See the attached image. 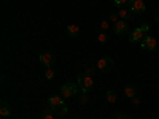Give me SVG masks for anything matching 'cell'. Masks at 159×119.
Returning <instances> with one entry per match:
<instances>
[{"instance_id":"obj_1","label":"cell","mask_w":159,"mask_h":119,"mask_svg":"<svg viewBox=\"0 0 159 119\" xmlns=\"http://www.w3.org/2000/svg\"><path fill=\"white\" fill-rule=\"evenodd\" d=\"M150 30V25L145 22V24H142L140 27H137V29H134L130 32V35H129V40H130V43H142V40L145 38V35H147V32Z\"/></svg>"},{"instance_id":"obj_2","label":"cell","mask_w":159,"mask_h":119,"mask_svg":"<svg viewBox=\"0 0 159 119\" xmlns=\"http://www.w3.org/2000/svg\"><path fill=\"white\" fill-rule=\"evenodd\" d=\"M76 84H78L80 87H81L83 94H88V92H89L92 87H94V79H92V76H89V75L83 73V75H80V76H78Z\"/></svg>"},{"instance_id":"obj_3","label":"cell","mask_w":159,"mask_h":119,"mask_svg":"<svg viewBox=\"0 0 159 119\" xmlns=\"http://www.w3.org/2000/svg\"><path fill=\"white\" fill-rule=\"evenodd\" d=\"M76 92H78V84L75 83H65L62 87H61V95L64 99H72L76 95Z\"/></svg>"},{"instance_id":"obj_4","label":"cell","mask_w":159,"mask_h":119,"mask_svg":"<svg viewBox=\"0 0 159 119\" xmlns=\"http://www.w3.org/2000/svg\"><path fill=\"white\" fill-rule=\"evenodd\" d=\"M113 67H115V62H113L111 57H102V59H99V62H97V70H100V72H103V73L111 72Z\"/></svg>"},{"instance_id":"obj_5","label":"cell","mask_w":159,"mask_h":119,"mask_svg":"<svg viewBox=\"0 0 159 119\" xmlns=\"http://www.w3.org/2000/svg\"><path fill=\"white\" fill-rule=\"evenodd\" d=\"M140 46L145 49V51H156L157 49V42H156V38L151 37V35H145V38L142 40V43Z\"/></svg>"},{"instance_id":"obj_6","label":"cell","mask_w":159,"mask_h":119,"mask_svg":"<svg viewBox=\"0 0 159 119\" xmlns=\"http://www.w3.org/2000/svg\"><path fill=\"white\" fill-rule=\"evenodd\" d=\"M113 32L118 35V37H124V35H127L129 33V22H126V21H118V22H115V25H113Z\"/></svg>"},{"instance_id":"obj_7","label":"cell","mask_w":159,"mask_h":119,"mask_svg":"<svg viewBox=\"0 0 159 119\" xmlns=\"http://www.w3.org/2000/svg\"><path fill=\"white\" fill-rule=\"evenodd\" d=\"M129 10L135 15H143L147 7H145L143 0H129Z\"/></svg>"},{"instance_id":"obj_8","label":"cell","mask_w":159,"mask_h":119,"mask_svg":"<svg viewBox=\"0 0 159 119\" xmlns=\"http://www.w3.org/2000/svg\"><path fill=\"white\" fill-rule=\"evenodd\" d=\"M40 62H42L46 68H51L52 65H54V62H56V59H54V54L52 52H49V51H43L42 54H40Z\"/></svg>"},{"instance_id":"obj_9","label":"cell","mask_w":159,"mask_h":119,"mask_svg":"<svg viewBox=\"0 0 159 119\" xmlns=\"http://www.w3.org/2000/svg\"><path fill=\"white\" fill-rule=\"evenodd\" d=\"M48 105L49 108H54V107H61V105H64V100L59 97V95H52L48 99Z\"/></svg>"},{"instance_id":"obj_10","label":"cell","mask_w":159,"mask_h":119,"mask_svg":"<svg viewBox=\"0 0 159 119\" xmlns=\"http://www.w3.org/2000/svg\"><path fill=\"white\" fill-rule=\"evenodd\" d=\"M0 114H2V117H8L11 114V108L5 100H2V103H0Z\"/></svg>"},{"instance_id":"obj_11","label":"cell","mask_w":159,"mask_h":119,"mask_svg":"<svg viewBox=\"0 0 159 119\" xmlns=\"http://www.w3.org/2000/svg\"><path fill=\"white\" fill-rule=\"evenodd\" d=\"M116 13L119 15V18H121L123 21H129V19L132 18V15H134V13H132L130 10H126L124 7H123V8H119V10H118Z\"/></svg>"},{"instance_id":"obj_12","label":"cell","mask_w":159,"mask_h":119,"mask_svg":"<svg viewBox=\"0 0 159 119\" xmlns=\"http://www.w3.org/2000/svg\"><path fill=\"white\" fill-rule=\"evenodd\" d=\"M124 94H126V97H129V99L135 97V95H137V86H134V84H127V86L124 87Z\"/></svg>"},{"instance_id":"obj_13","label":"cell","mask_w":159,"mask_h":119,"mask_svg":"<svg viewBox=\"0 0 159 119\" xmlns=\"http://www.w3.org/2000/svg\"><path fill=\"white\" fill-rule=\"evenodd\" d=\"M52 110V113H54L56 116H59V117H64L65 114L69 113V108L65 107V105H61V107H54V108H51Z\"/></svg>"},{"instance_id":"obj_14","label":"cell","mask_w":159,"mask_h":119,"mask_svg":"<svg viewBox=\"0 0 159 119\" xmlns=\"http://www.w3.org/2000/svg\"><path fill=\"white\" fill-rule=\"evenodd\" d=\"M67 32H69V35L72 38H78L80 37V27H78L76 24H70L69 27H67Z\"/></svg>"},{"instance_id":"obj_15","label":"cell","mask_w":159,"mask_h":119,"mask_svg":"<svg viewBox=\"0 0 159 119\" xmlns=\"http://www.w3.org/2000/svg\"><path fill=\"white\" fill-rule=\"evenodd\" d=\"M116 100H118V94H116V92L111 90V89L107 90V102H108V103H115Z\"/></svg>"},{"instance_id":"obj_16","label":"cell","mask_w":159,"mask_h":119,"mask_svg":"<svg viewBox=\"0 0 159 119\" xmlns=\"http://www.w3.org/2000/svg\"><path fill=\"white\" fill-rule=\"evenodd\" d=\"M56 117V114L52 113V110L49 108V110H43L42 111V119H54Z\"/></svg>"},{"instance_id":"obj_17","label":"cell","mask_w":159,"mask_h":119,"mask_svg":"<svg viewBox=\"0 0 159 119\" xmlns=\"http://www.w3.org/2000/svg\"><path fill=\"white\" fill-rule=\"evenodd\" d=\"M97 38H99V43H107V40H108V33H107V32H99Z\"/></svg>"},{"instance_id":"obj_18","label":"cell","mask_w":159,"mask_h":119,"mask_svg":"<svg viewBox=\"0 0 159 119\" xmlns=\"http://www.w3.org/2000/svg\"><path fill=\"white\" fill-rule=\"evenodd\" d=\"M108 27H110L108 21H100V22H99V29H100V32H105Z\"/></svg>"},{"instance_id":"obj_19","label":"cell","mask_w":159,"mask_h":119,"mask_svg":"<svg viewBox=\"0 0 159 119\" xmlns=\"http://www.w3.org/2000/svg\"><path fill=\"white\" fill-rule=\"evenodd\" d=\"M115 7H118V8H123L126 3H129V0H115Z\"/></svg>"},{"instance_id":"obj_20","label":"cell","mask_w":159,"mask_h":119,"mask_svg":"<svg viewBox=\"0 0 159 119\" xmlns=\"http://www.w3.org/2000/svg\"><path fill=\"white\" fill-rule=\"evenodd\" d=\"M119 15H118V13H110V15H108V21H111V22H118L119 19Z\"/></svg>"},{"instance_id":"obj_21","label":"cell","mask_w":159,"mask_h":119,"mask_svg":"<svg viewBox=\"0 0 159 119\" xmlns=\"http://www.w3.org/2000/svg\"><path fill=\"white\" fill-rule=\"evenodd\" d=\"M45 76H46V79H52V78H54V70H52V68H46Z\"/></svg>"},{"instance_id":"obj_22","label":"cell","mask_w":159,"mask_h":119,"mask_svg":"<svg viewBox=\"0 0 159 119\" xmlns=\"http://www.w3.org/2000/svg\"><path fill=\"white\" fill-rule=\"evenodd\" d=\"M113 119H127V116H124L123 113H115L113 114Z\"/></svg>"},{"instance_id":"obj_23","label":"cell","mask_w":159,"mask_h":119,"mask_svg":"<svg viewBox=\"0 0 159 119\" xmlns=\"http://www.w3.org/2000/svg\"><path fill=\"white\" fill-rule=\"evenodd\" d=\"M130 100H132V103H134V105H139V103H140V99H139L137 95H135V97H132Z\"/></svg>"},{"instance_id":"obj_24","label":"cell","mask_w":159,"mask_h":119,"mask_svg":"<svg viewBox=\"0 0 159 119\" xmlns=\"http://www.w3.org/2000/svg\"><path fill=\"white\" fill-rule=\"evenodd\" d=\"M88 99H89V97H88V94H83V97H81V103H86V102H88Z\"/></svg>"},{"instance_id":"obj_25","label":"cell","mask_w":159,"mask_h":119,"mask_svg":"<svg viewBox=\"0 0 159 119\" xmlns=\"http://www.w3.org/2000/svg\"><path fill=\"white\" fill-rule=\"evenodd\" d=\"M92 72H94V68H88V70H86V75H89V76H91V75H92Z\"/></svg>"},{"instance_id":"obj_26","label":"cell","mask_w":159,"mask_h":119,"mask_svg":"<svg viewBox=\"0 0 159 119\" xmlns=\"http://www.w3.org/2000/svg\"><path fill=\"white\" fill-rule=\"evenodd\" d=\"M156 22L159 24V13H157V16H156Z\"/></svg>"},{"instance_id":"obj_27","label":"cell","mask_w":159,"mask_h":119,"mask_svg":"<svg viewBox=\"0 0 159 119\" xmlns=\"http://www.w3.org/2000/svg\"><path fill=\"white\" fill-rule=\"evenodd\" d=\"M127 119H130V117H127Z\"/></svg>"},{"instance_id":"obj_28","label":"cell","mask_w":159,"mask_h":119,"mask_svg":"<svg viewBox=\"0 0 159 119\" xmlns=\"http://www.w3.org/2000/svg\"><path fill=\"white\" fill-rule=\"evenodd\" d=\"M157 52H159V49H157Z\"/></svg>"}]
</instances>
